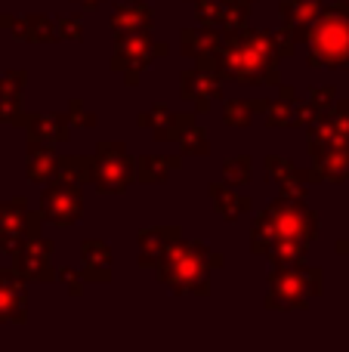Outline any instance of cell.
I'll return each instance as SVG.
<instances>
[{
  "mask_svg": "<svg viewBox=\"0 0 349 352\" xmlns=\"http://www.w3.org/2000/svg\"><path fill=\"white\" fill-rule=\"evenodd\" d=\"M22 318V291L10 275H0V322Z\"/></svg>",
  "mask_w": 349,
  "mask_h": 352,
  "instance_id": "cell-1",
  "label": "cell"
}]
</instances>
